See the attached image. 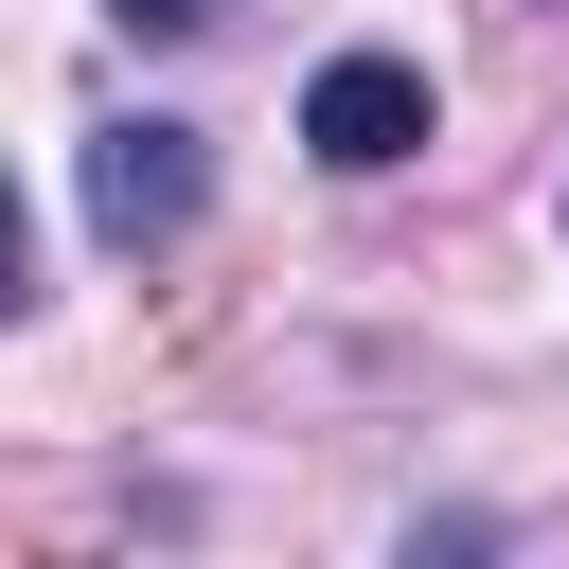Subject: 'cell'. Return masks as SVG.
Segmentation results:
<instances>
[{
	"label": "cell",
	"mask_w": 569,
	"mask_h": 569,
	"mask_svg": "<svg viewBox=\"0 0 569 569\" xmlns=\"http://www.w3.org/2000/svg\"><path fill=\"white\" fill-rule=\"evenodd\" d=\"M196 196H213L196 124H89V231H107V249H178Z\"/></svg>",
	"instance_id": "cell-1"
},
{
	"label": "cell",
	"mask_w": 569,
	"mask_h": 569,
	"mask_svg": "<svg viewBox=\"0 0 569 569\" xmlns=\"http://www.w3.org/2000/svg\"><path fill=\"white\" fill-rule=\"evenodd\" d=\"M302 142H320L338 178H391V160L427 142V71H409V53H338V71L302 89Z\"/></svg>",
	"instance_id": "cell-2"
},
{
	"label": "cell",
	"mask_w": 569,
	"mask_h": 569,
	"mask_svg": "<svg viewBox=\"0 0 569 569\" xmlns=\"http://www.w3.org/2000/svg\"><path fill=\"white\" fill-rule=\"evenodd\" d=\"M18 284H36V213H18V178H0V320H18Z\"/></svg>",
	"instance_id": "cell-3"
},
{
	"label": "cell",
	"mask_w": 569,
	"mask_h": 569,
	"mask_svg": "<svg viewBox=\"0 0 569 569\" xmlns=\"http://www.w3.org/2000/svg\"><path fill=\"white\" fill-rule=\"evenodd\" d=\"M107 18H124V36H196L213 0H107Z\"/></svg>",
	"instance_id": "cell-4"
}]
</instances>
